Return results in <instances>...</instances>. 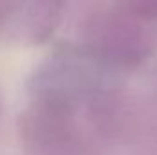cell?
<instances>
[{"mask_svg":"<svg viewBox=\"0 0 157 155\" xmlns=\"http://www.w3.org/2000/svg\"><path fill=\"white\" fill-rule=\"evenodd\" d=\"M77 47L117 71L133 70L157 53V26L106 2L82 17Z\"/></svg>","mask_w":157,"mask_h":155,"instance_id":"1","label":"cell"},{"mask_svg":"<svg viewBox=\"0 0 157 155\" xmlns=\"http://www.w3.org/2000/svg\"><path fill=\"white\" fill-rule=\"evenodd\" d=\"M18 0H0V28L17 13Z\"/></svg>","mask_w":157,"mask_h":155,"instance_id":"3","label":"cell"},{"mask_svg":"<svg viewBox=\"0 0 157 155\" xmlns=\"http://www.w3.org/2000/svg\"><path fill=\"white\" fill-rule=\"evenodd\" d=\"M0 112H2V97H0Z\"/></svg>","mask_w":157,"mask_h":155,"instance_id":"4","label":"cell"},{"mask_svg":"<svg viewBox=\"0 0 157 155\" xmlns=\"http://www.w3.org/2000/svg\"><path fill=\"white\" fill-rule=\"evenodd\" d=\"M66 0H18V28L29 44H42L49 39L64 13Z\"/></svg>","mask_w":157,"mask_h":155,"instance_id":"2","label":"cell"}]
</instances>
